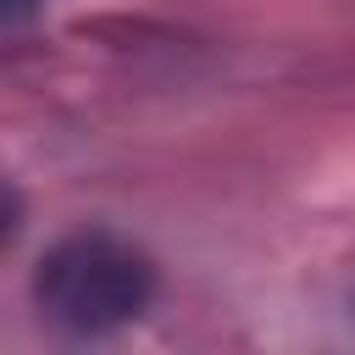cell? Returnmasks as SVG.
<instances>
[{"mask_svg": "<svg viewBox=\"0 0 355 355\" xmlns=\"http://www.w3.org/2000/svg\"><path fill=\"white\" fill-rule=\"evenodd\" d=\"M155 300V266L139 244L105 227H83L55 239L33 266V305L44 322L67 333H111L144 316Z\"/></svg>", "mask_w": 355, "mask_h": 355, "instance_id": "6da1fadb", "label": "cell"}]
</instances>
